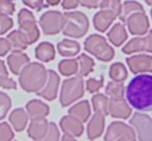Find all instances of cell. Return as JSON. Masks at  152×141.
Returning a JSON list of instances; mask_svg holds the SVG:
<instances>
[{
	"label": "cell",
	"mask_w": 152,
	"mask_h": 141,
	"mask_svg": "<svg viewBox=\"0 0 152 141\" xmlns=\"http://www.w3.org/2000/svg\"><path fill=\"white\" fill-rule=\"evenodd\" d=\"M129 105L139 111H152V76L139 74L125 88Z\"/></svg>",
	"instance_id": "6da1fadb"
},
{
	"label": "cell",
	"mask_w": 152,
	"mask_h": 141,
	"mask_svg": "<svg viewBox=\"0 0 152 141\" xmlns=\"http://www.w3.org/2000/svg\"><path fill=\"white\" fill-rule=\"evenodd\" d=\"M20 87L25 92L37 93L45 85L47 79V69L37 62H28L19 74Z\"/></svg>",
	"instance_id": "7a4b0ae2"
},
{
	"label": "cell",
	"mask_w": 152,
	"mask_h": 141,
	"mask_svg": "<svg viewBox=\"0 0 152 141\" xmlns=\"http://www.w3.org/2000/svg\"><path fill=\"white\" fill-rule=\"evenodd\" d=\"M66 22L63 27V35L73 39L83 37L89 28V21L86 14L80 11H68L64 14Z\"/></svg>",
	"instance_id": "3957f363"
},
{
	"label": "cell",
	"mask_w": 152,
	"mask_h": 141,
	"mask_svg": "<svg viewBox=\"0 0 152 141\" xmlns=\"http://www.w3.org/2000/svg\"><path fill=\"white\" fill-rule=\"evenodd\" d=\"M84 94V80L82 76L66 79L62 84L59 95V103L62 107H68L73 102L78 100Z\"/></svg>",
	"instance_id": "277c9868"
},
{
	"label": "cell",
	"mask_w": 152,
	"mask_h": 141,
	"mask_svg": "<svg viewBox=\"0 0 152 141\" xmlns=\"http://www.w3.org/2000/svg\"><path fill=\"white\" fill-rule=\"evenodd\" d=\"M84 48L102 62H109L114 57V50L106 42L105 37L100 35H90L84 41Z\"/></svg>",
	"instance_id": "5b68a950"
},
{
	"label": "cell",
	"mask_w": 152,
	"mask_h": 141,
	"mask_svg": "<svg viewBox=\"0 0 152 141\" xmlns=\"http://www.w3.org/2000/svg\"><path fill=\"white\" fill-rule=\"evenodd\" d=\"M18 21L20 26V31L25 35L28 45L35 43L40 37V30L37 27L36 19L32 12H30L27 9L20 10L18 15Z\"/></svg>",
	"instance_id": "8992f818"
},
{
	"label": "cell",
	"mask_w": 152,
	"mask_h": 141,
	"mask_svg": "<svg viewBox=\"0 0 152 141\" xmlns=\"http://www.w3.org/2000/svg\"><path fill=\"white\" fill-rule=\"evenodd\" d=\"M66 18L59 11H47L40 18V26L45 35H57L64 27Z\"/></svg>",
	"instance_id": "52a82bcc"
},
{
	"label": "cell",
	"mask_w": 152,
	"mask_h": 141,
	"mask_svg": "<svg viewBox=\"0 0 152 141\" xmlns=\"http://www.w3.org/2000/svg\"><path fill=\"white\" fill-rule=\"evenodd\" d=\"M131 126L141 141H152V119L145 114L135 113L130 119Z\"/></svg>",
	"instance_id": "ba28073f"
},
{
	"label": "cell",
	"mask_w": 152,
	"mask_h": 141,
	"mask_svg": "<svg viewBox=\"0 0 152 141\" xmlns=\"http://www.w3.org/2000/svg\"><path fill=\"white\" fill-rule=\"evenodd\" d=\"M104 139L106 141H118V140L134 141L136 140V135L134 129L127 126L126 124L120 121H114L108 128V131H106V135Z\"/></svg>",
	"instance_id": "9c48e42d"
},
{
	"label": "cell",
	"mask_w": 152,
	"mask_h": 141,
	"mask_svg": "<svg viewBox=\"0 0 152 141\" xmlns=\"http://www.w3.org/2000/svg\"><path fill=\"white\" fill-rule=\"evenodd\" d=\"M125 22L129 27V31L132 35L142 36L148 32L150 22H148V18L146 16L145 11H139V12L131 14L130 16L126 19Z\"/></svg>",
	"instance_id": "30bf717a"
},
{
	"label": "cell",
	"mask_w": 152,
	"mask_h": 141,
	"mask_svg": "<svg viewBox=\"0 0 152 141\" xmlns=\"http://www.w3.org/2000/svg\"><path fill=\"white\" fill-rule=\"evenodd\" d=\"M140 51L152 52V31H148L142 37H135L123 47V52L126 55H131Z\"/></svg>",
	"instance_id": "8fae6325"
},
{
	"label": "cell",
	"mask_w": 152,
	"mask_h": 141,
	"mask_svg": "<svg viewBox=\"0 0 152 141\" xmlns=\"http://www.w3.org/2000/svg\"><path fill=\"white\" fill-rule=\"evenodd\" d=\"M58 85H59V77L55 71H47V79L45 85L37 92V95L42 96L46 100H53L57 96L58 92Z\"/></svg>",
	"instance_id": "7c38bea8"
},
{
	"label": "cell",
	"mask_w": 152,
	"mask_h": 141,
	"mask_svg": "<svg viewBox=\"0 0 152 141\" xmlns=\"http://www.w3.org/2000/svg\"><path fill=\"white\" fill-rule=\"evenodd\" d=\"M126 63L130 71L135 74L137 73H152V57L147 55H139L127 57Z\"/></svg>",
	"instance_id": "4fadbf2b"
},
{
	"label": "cell",
	"mask_w": 152,
	"mask_h": 141,
	"mask_svg": "<svg viewBox=\"0 0 152 141\" xmlns=\"http://www.w3.org/2000/svg\"><path fill=\"white\" fill-rule=\"evenodd\" d=\"M109 114L113 118L127 119L131 114V108L129 107L127 100L123 96L109 98Z\"/></svg>",
	"instance_id": "5bb4252c"
},
{
	"label": "cell",
	"mask_w": 152,
	"mask_h": 141,
	"mask_svg": "<svg viewBox=\"0 0 152 141\" xmlns=\"http://www.w3.org/2000/svg\"><path fill=\"white\" fill-rule=\"evenodd\" d=\"M59 126L62 131L67 135H72L74 137L82 136L83 131H84V126H83V121L79 120L78 118H75L73 115H68V116H63L61 119Z\"/></svg>",
	"instance_id": "9a60e30c"
},
{
	"label": "cell",
	"mask_w": 152,
	"mask_h": 141,
	"mask_svg": "<svg viewBox=\"0 0 152 141\" xmlns=\"http://www.w3.org/2000/svg\"><path fill=\"white\" fill-rule=\"evenodd\" d=\"M104 125H105V115L95 111V114L90 118L88 128H87L88 139L95 140L99 136H102V134L104 131Z\"/></svg>",
	"instance_id": "2e32d148"
},
{
	"label": "cell",
	"mask_w": 152,
	"mask_h": 141,
	"mask_svg": "<svg viewBox=\"0 0 152 141\" xmlns=\"http://www.w3.org/2000/svg\"><path fill=\"white\" fill-rule=\"evenodd\" d=\"M118 15L115 12H113L110 10H106V9H102L99 12H96L94 15V19H93V24L94 27L100 32H105L106 30L109 28V26L114 22V20L116 19Z\"/></svg>",
	"instance_id": "e0dca14e"
},
{
	"label": "cell",
	"mask_w": 152,
	"mask_h": 141,
	"mask_svg": "<svg viewBox=\"0 0 152 141\" xmlns=\"http://www.w3.org/2000/svg\"><path fill=\"white\" fill-rule=\"evenodd\" d=\"M30 62V58L22 51H12L7 57V64L10 67L11 73L19 76L21 69Z\"/></svg>",
	"instance_id": "ac0fdd59"
},
{
	"label": "cell",
	"mask_w": 152,
	"mask_h": 141,
	"mask_svg": "<svg viewBox=\"0 0 152 141\" xmlns=\"http://www.w3.org/2000/svg\"><path fill=\"white\" fill-rule=\"evenodd\" d=\"M26 111L28 114V118L31 120H35V119L46 118L50 114V108L41 100L34 99V100H30L26 104Z\"/></svg>",
	"instance_id": "d6986e66"
},
{
	"label": "cell",
	"mask_w": 152,
	"mask_h": 141,
	"mask_svg": "<svg viewBox=\"0 0 152 141\" xmlns=\"http://www.w3.org/2000/svg\"><path fill=\"white\" fill-rule=\"evenodd\" d=\"M48 129V123L45 118L42 119H35L31 121L28 126V136L32 140H43L45 135Z\"/></svg>",
	"instance_id": "ffe728a7"
},
{
	"label": "cell",
	"mask_w": 152,
	"mask_h": 141,
	"mask_svg": "<svg viewBox=\"0 0 152 141\" xmlns=\"http://www.w3.org/2000/svg\"><path fill=\"white\" fill-rule=\"evenodd\" d=\"M9 121L12 125V128L20 132L22 130H25V128H26L27 121H28V114L21 108L15 109V110H12V113L9 116Z\"/></svg>",
	"instance_id": "44dd1931"
},
{
	"label": "cell",
	"mask_w": 152,
	"mask_h": 141,
	"mask_svg": "<svg viewBox=\"0 0 152 141\" xmlns=\"http://www.w3.org/2000/svg\"><path fill=\"white\" fill-rule=\"evenodd\" d=\"M57 50L59 52V55L63 57H74L79 53L80 45H79V42L74 41V40L64 39L58 43Z\"/></svg>",
	"instance_id": "7402d4cb"
},
{
	"label": "cell",
	"mask_w": 152,
	"mask_h": 141,
	"mask_svg": "<svg viewBox=\"0 0 152 141\" xmlns=\"http://www.w3.org/2000/svg\"><path fill=\"white\" fill-rule=\"evenodd\" d=\"M108 39L109 41L114 45V46H121L127 39V34H126V30L124 27L123 24H115L111 30L108 32Z\"/></svg>",
	"instance_id": "603a6c76"
},
{
	"label": "cell",
	"mask_w": 152,
	"mask_h": 141,
	"mask_svg": "<svg viewBox=\"0 0 152 141\" xmlns=\"http://www.w3.org/2000/svg\"><path fill=\"white\" fill-rule=\"evenodd\" d=\"M35 55H36V58L40 59L41 62H50V61H52V59L55 58L56 51H55V47H53L52 43L41 42L39 46L36 47Z\"/></svg>",
	"instance_id": "cb8c5ba5"
},
{
	"label": "cell",
	"mask_w": 152,
	"mask_h": 141,
	"mask_svg": "<svg viewBox=\"0 0 152 141\" xmlns=\"http://www.w3.org/2000/svg\"><path fill=\"white\" fill-rule=\"evenodd\" d=\"M69 114L78 118L79 120H82L83 123H86L89 120L90 118V105L89 102L87 100H82L78 104H75L72 108H69Z\"/></svg>",
	"instance_id": "d4e9b609"
},
{
	"label": "cell",
	"mask_w": 152,
	"mask_h": 141,
	"mask_svg": "<svg viewBox=\"0 0 152 141\" xmlns=\"http://www.w3.org/2000/svg\"><path fill=\"white\" fill-rule=\"evenodd\" d=\"M7 39L11 42V46L14 51H24L27 48L28 42L26 40L25 35L22 34L20 30H15V31H11L7 36Z\"/></svg>",
	"instance_id": "484cf974"
},
{
	"label": "cell",
	"mask_w": 152,
	"mask_h": 141,
	"mask_svg": "<svg viewBox=\"0 0 152 141\" xmlns=\"http://www.w3.org/2000/svg\"><path fill=\"white\" fill-rule=\"evenodd\" d=\"M58 69L62 76L69 77L73 74L78 73V59L77 58H69V59H63L58 63Z\"/></svg>",
	"instance_id": "4316f807"
},
{
	"label": "cell",
	"mask_w": 152,
	"mask_h": 141,
	"mask_svg": "<svg viewBox=\"0 0 152 141\" xmlns=\"http://www.w3.org/2000/svg\"><path fill=\"white\" fill-rule=\"evenodd\" d=\"M78 74L82 77L88 76L94 69V61L87 55H80L78 58Z\"/></svg>",
	"instance_id": "83f0119b"
},
{
	"label": "cell",
	"mask_w": 152,
	"mask_h": 141,
	"mask_svg": "<svg viewBox=\"0 0 152 141\" xmlns=\"http://www.w3.org/2000/svg\"><path fill=\"white\" fill-rule=\"evenodd\" d=\"M92 104L94 111L102 113L104 115L109 114V98L104 94H95L92 98Z\"/></svg>",
	"instance_id": "f1b7e54d"
},
{
	"label": "cell",
	"mask_w": 152,
	"mask_h": 141,
	"mask_svg": "<svg viewBox=\"0 0 152 141\" xmlns=\"http://www.w3.org/2000/svg\"><path fill=\"white\" fill-rule=\"evenodd\" d=\"M139 11H145L141 4L136 3V1H125L123 4V6H121V11H120L119 18H120V20L123 22H125L126 19L130 16L131 14L139 12Z\"/></svg>",
	"instance_id": "f546056e"
},
{
	"label": "cell",
	"mask_w": 152,
	"mask_h": 141,
	"mask_svg": "<svg viewBox=\"0 0 152 141\" xmlns=\"http://www.w3.org/2000/svg\"><path fill=\"white\" fill-rule=\"evenodd\" d=\"M109 76L115 82H124L127 78V71L123 63H114L109 69Z\"/></svg>",
	"instance_id": "4dcf8cb0"
},
{
	"label": "cell",
	"mask_w": 152,
	"mask_h": 141,
	"mask_svg": "<svg viewBox=\"0 0 152 141\" xmlns=\"http://www.w3.org/2000/svg\"><path fill=\"white\" fill-rule=\"evenodd\" d=\"M106 95H109V98H116V96H123L125 95V87L123 82H115L113 80L106 85L105 88Z\"/></svg>",
	"instance_id": "1f68e13d"
},
{
	"label": "cell",
	"mask_w": 152,
	"mask_h": 141,
	"mask_svg": "<svg viewBox=\"0 0 152 141\" xmlns=\"http://www.w3.org/2000/svg\"><path fill=\"white\" fill-rule=\"evenodd\" d=\"M0 87L5 89H16V83L9 78L5 63L0 59Z\"/></svg>",
	"instance_id": "d6a6232c"
},
{
	"label": "cell",
	"mask_w": 152,
	"mask_h": 141,
	"mask_svg": "<svg viewBox=\"0 0 152 141\" xmlns=\"http://www.w3.org/2000/svg\"><path fill=\"white\" fill-rule=\"evenodd\" d=\"M99 6H100V9H106V10L115 12L118 16L120 15V11H121L120 0H102Z\"/></svg>",
	"instance_id": "836d02e7"
},
{
	"label": "cell",
	"mask_w": 152,
	"mask_h": 141,
	"mask_svg": "<svg viewBox=\"0 0 152 141\" xmlns=\"http://www.w3.org/2000/svg\"><path fill=\"white\" fill-rule=\"evenodd\" d=\"M10 107H11V99L9 98V95L0 92V120H3L6 116Z\"/></svg>",
	"instance_id": "e575fe53"
},
{
	"label": "cell",
	"mask_w": 152,
	"mask_h": 141,
	"mask_svg": "<svg viewBox=\"0 0 152 141\" xmlns=\"http://www.w3.org/2000/svg\"><path fill=\"white\" fill-rule=\"evenodd\" d=\"M43 140H46V141L59 140V131H58V128L55 123H48V129H47V132H46V135H45Z\"/></svg>",
	"instance_id": "d590c367"
},
{
	"label": "cell",
	"mask_w": 152,
	"mask_h": 141,
	"mask_svg": "<svg viewBox=\"0 0 152 141\" xmlns=\"http://www.w3.org/2000/svg\"><path fill=\"white\" fill-rule=\"evenodd\" d=\"M104 84V78H99V79H95V78H90L86 82V85L88 92L90 93H96L99 89L103 87Z\"/></svg>",
	"instance_id": "8d00e7d4"
},
{
	"label": "cell",
	"mask_w": 152,
	"mask_h": 141,
	"mask_svg": "<svg viewBox=\"0 0 152 141\" xmlns=\"http://www.w3.org/2000/svg\"><path fill=\"white\" fill-rule=\"evenodd\" d=\"M12 25H14L12 19L9 16V15L0 14V35H4L5 32H7L12 27Z\"/></svg>",
	"instance_id": "74e56055"
},
{
	"label": "cell",
	"mask_w": 152,
	"mask_h": 141,
	"mask_svg": "<svg viewBox=\"0 0 152 141\" xmlns=\"http://www.w3.org/2000/svg\"><path fill=\"white\" fill-rule=\"evenodd\" d=\"M14 139V132L6 123L0 124V141H10Z\"/></svg>",
	"instance_id": "f35d334b"
},
{
	"label": "cell",
	"mask_w": 152,
	"mask_h": 141,
	"mask_svg": "<svg viewBox=\"0 0 152 141\" xmlns=\"http://www.w3.org/2000/svg\"><path fill=\"white\" fill-rule=\"evenodd\" d=\"M15 12V4L12 0H0V14L1 15H12Z\"/></svg>",
	"instance_id": "ab89813d"
},
{
	"label": "cell",
	"mask_w": 152,
	"mask_h": 141,
	"mask_svg": "<svg viewBox=\"0 0 152 141\" xmlns=\"http://www.w3.org/2000/svg\"><path fill=\"white\" fill-rule=\"evenodd\" d=\"M10 50H12V46L9 39H0V57L7 55Z\"/></svg>",
	"instance_id": "60d3db41"
},
{
	"label": "cell",
	"mask_w": 152,
	"mask_h": 141,
	"mask_svg": "<svg viewBox=\"0 0 152 141\" xmlns=\"http://www.w3.org/2000/svg\"><path fill=\"white\" fill-rule=\"evenodd\" d=\"M22 3H24L26 6L32 7L35 10H41L43 7H46L43 0H22Z\"/></svg>",
	"instance_id": "b9f144b4"
},
{
	"label": "cell",
	"mask_w": 152,
	"mask_h": 141,
	"mask_svg": "<svg viewBox=\"0 0 152 141\" xmlns=\"http://www.w3.org/2000/svg\"><path fill=\"white\" fill-rule=\"evenodd\" d=\"M100 1L102 0H79V4L88 9H95L100 5Z\"/></svg>",
	"instance_id": "7bdbcfd3"
},
{
	"label": "cell",
	"mask_w": 152,
	"mask_h": 141,
	"mask_svg": "<svg viewBox=\"0 0 152 141\" xmlns=\"http://www.w3.org/2000/svg\"><path fill=\"white\" fill-rule=\"evenodd\" d=\"M79 5V0H62V6L66 10L74 9Z\"/></svg>",
	"instance_id": "ee69618b"
},
{
	"label": "cell",
	"mask_w": 152,
	"mask_h": 141,
	"mask_svg": "<svg viewBox=\"0 0 152 141\" xmlns=\"http://www.w3.org/2000/svg\"><path fill=\"white\" fill-rule=\"evenodd\" d=\"M62 140H63V141H74L75 137L72 136V135H67V134H64V136L62 137Z\"/></svg>",
	"instance_id": "f6af8a7d"
},
{
	"label": "cell",
	"mask_w": 152,
	"mask_h": 141,
	"mask_svg": "<svg viewBox=\"0 0 152 141\" xmlns=\"http://www.w3.org/2000/svg\"><path fill=\"white\" fill-rule=\"evenodd\" d=\"M59 1H61V0H47V5H50V6H56V5L59 4Z\"/></svg>",
	"instance_id": "bcb514c9"
},
{
	"label": "cell",
	"mask_w": 152,
	"mask_h": 141,
	"mask_svg": "<svg viewBox=\"0 0 152 141\" xmlns=\"http://www.w3.org/2000/svg\"><path fill=\"white\" fill-rule=\"evenodd\" d=\"M145 1H146L148 5H152V0H145Z\"/></svg>",
	"instance_id": "7dc6e473"
},
{
	"label": "cell",
	"mask_w": 152,
	"mask_h": 141,
	"mask_svg": "<svg viewBox=\"0 0 152 141\" xmlns=\"http://www.w3.org/2000/svg\"><path fill=\"white\" fill-rule=\"evenodd\" d=\"M151 18H152V9H151Z\"/></svg>",
	"instance_id": "c3c4849f"
}]
</instances>
